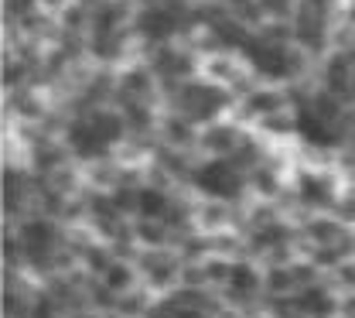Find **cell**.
<instances>
[{
	"instance_id": "cell-32",
	"label": "cell",
	"mask_w": 355,
	"mask_h": 318,
	"mask_svg": "<svg viewBox=\"0 0 355 318\" xmlns=\"http://www.w3.org/2000/svg\"><path fill=\"white\" fill-rule=\"evenodd\" d=\"M147 318H178L175 315V301H164V305H154V308H147Z\"/></svg>"
},
{
	"instance_id": "cell-42",
	"label": "cell",
	"mask_w": 355,
	"mask_h": 318,
	"mask_svg": "<svg viewBox=\"0 0 355 318\" xmlns=\"http://www.w3.org/2000/svg\"><path fill=\"white\" fill-rule=\"evenodd\" d=\"M127 3H133V0H127Z\"/></svg>"
},
{
	"instance_id": "cell-29",
	"label": "cell",
	"mask_w": 355,
	"mask_h": 318,
	"mask_svg": "<svg viewBox=\"0 0 355 318\" xmlns=\"http://www.w3.org/2000/svg\"><path fill=\"white\" fill-rule=\"evenodd\" d=\"M202 223H205V226H219V223H225V209H222V206H205Z\"/></svg>"
},
{
	"instance_id": "cell-1",
	"label": "cell",
	"mask_w": 355,
	"mask_h": 318,
	"mask_svg": "<svg viewBox=\"0 0 355 318\" xmlns=\"http://www.w3.org/2000/svg\"><path fill=\"white\" fill-rule=\"evenodd\" d=\"M164 86H168V96H171L178 113L188 117L198 127L216 124L222 113L232 106L229 90L219 86V83H209V79H184V83H164Z\"/></svg>"
},
{
	"instance_id": "cell-21",
	"label": "cell",
	"mask_w": 355,
	"mask_h": 318,
	"mask_svg": "<svg viewBox=\"0 0 355 318\" xmlns=\"http://www.w3.org/2000/svg\"><path fill=\"white\" fill-rule=\"evenodd\" d=\"M345 233V226H338V219H311L308 236L314 243H338V236Z\"/></svg>"
},
{
	"instance_id": "cell-38",
	"label": "cell",
	"mask_w": 355,
	"mask_h": 318,
	"mask_svg": "<svg viewBox=\"0 0 355 318\" xmlns=\"http://www.w3.org/2000/svg\"><path fill=\"white\" fill-rule=\"evenodd\" d=\"M349 28L355 31V0H352V7H349Z\"/></svg>"
},
{
	"instance_id": "cell-7",
	"label": "cell",
	"mask_w": 355,
	"mask_h": 318,
	"mask_svg": "<svg viewBox=\"0 0 355 318\" xmlns=\"http://www.w3.org/2000/svg\"><path fill=\"white\" fill-rule=\"evenodd\" d=\"M297 202L308 209H328L338 202V188L324 171H301L297 175Z\"/></svg>"
},
{
	"instance_id": "cell-6",
	"label": "cell",
	"mask_w": 355,
	"mask_h": 318,
	"mask_svg": "<svg viewBox=\"0 0 355 318\" xmlns=\"http://www.w3.org/2000/svg\"><path fill=\"white\" fill-rule=\"evenodd\" d=\"M58 243V226H55V219H28V223H21V250H24V257L35 264V267H44V260H48V253H51V246Z\"/></svg>"
},
{
	"instance_id": "cell-4",
	"label": "cell",
	"mask_w": 355,
	"mask_h": 318,
	"mask_svg": "<svg viewBox=\"0 0 355 318\" xmlns=\"http://www.w3.org/2000/svg\"><path fill=\"white\" fill-rule=\"evenodd\" d=\"M147 65H150V72H154L161 83H184V79H191V72H195L191 51H181V48H175L171 42L150 48V62H147Z\"/></svg>"
},
{
	"instance_id": "cell-26",
	"label": "cell",
	"mask_w": 355,
	"mask_h": 318,
	"mask_svg": "<svg viewBox=\"0 0 355 318\" xmlns=\"http://www.w3.org/2000/svg\"><path fill=\"white\" fill-rule=\"evenodd\" d=\"M314 267H338L342 264V250L335 246V243H318V250H314Z\"/></svg>"
},
{
	"instance_id": "cell-13",
	"label": "cell",
	"mask_w": 355,
	"mask_h": 318,
	"mask_svg": "<svg viewBox=\"0 0 355 318\" xmlns=\"http://www.w3.org/2000/svg\"><path fill=\"white\" fill-rule=\"evenodd\" d=\"M243 110L253 117V120H263L270 113H280L287 110V96L280 90H253L243 96Z\"/></svg>"
},
{
	"instance_id": "cell-9",
	"label": "cell",
	"mask_w": 355,
	"mask_h": 318,
	"mask_svg": "<svg viewBox=\"0 0 355 318\" xmlns=\"http://www.w3.org/2000/svg\"><path fill=\"white\" fill-rule=\"evenodd\" d=\"M157 76L150 72V65H137V69H127L120 79H116V99H150V90H154Z\"/></svg>"
},
{
	"instance_id": "cell-33",
	"label": "cell",
	"mask_w": 355,
	"mask_h": 318,
	"mask_svg": "<svg viewBox=\"0 0 355 318\" xmlns=\"http://www.w3.org/2000/svg\"><path fill=\"white\" fill-rule=\"evenodd\" d=\"M229 271H232V264H209L205 274L212 277V281H229Z\"/></svg>"
},
{
	"instance_id": "cell-3",
	"label": "cell",
	"mask_w": 355,
	"mask_h": 318,
	"mask_svg": "<svg viewBox=\"0 0 355 318\" xmlns=\"http://www.w3.org/2000/svg\"><path fill=\"white\" fill-rule=\"evenodd\" d=\"M191 185L216 199V202H232L243 195V185H246V171L232 161V158H209L202 165L191 168Z\"/></svg>"
},
{
	"instance_id": "cell-14",
	"label": "cell",
	"mask_w": 355,
	"mask_h": 318,
	"mask_svg": "<svg viewBox=\"0 0 355 318\" xmlns=\"http://www.w3.org/2000/svg\"><path fill=\"white\" fill-rule=\"evenodd\" d=\"M168 212H171L168 188H157V185H140V206H137V216H144V219H164Z\"/></svg>"
},
{
	"instance_id": "cell-27",
	"label": "cell",
	"mask_w": 355,
	"mask_h": 318,
	"mask_svg": "<svg viewBox=\"0 0 355 318\" xmlns=\"http://www.w3.org/2000/svg\"><path fill=\"white\" fill-rule=\"evenodd\" d=\"M266 287H270L273 294H284V291L294 287V274L284 271V267H273V271L266 274Z\"/></svg>"
},
{
	"instance_id": "cell-5",
	"label": "cell",
	"mask_w": 355,
	"mask_h": 318,
	"mask_svg": "<svg viewBox=\"0 0 355 318\" xmlns=\"http://www.w3.org/2000/svg\"><path fill=\"white\" fill-rule=\"evenodd\" d=\"M321 90L335 92L338 99L352 103L355 99V62L349 58V51H331L321 62Z\"/></svg>"
},
{
	"instance_id": "cell-28",
	"label": "cell",
	"mask_w": 355,
	"mask_h": 318,
	"mask_svg": "<svg viewBox=\"0 0 355 318\" xmlns=\"http://www.w3.org/2000/svg\"><path fill=\"white\" fill-rule=\"evenodd\" d=\"M83 257H86V264H89V267H92L96 274H106V271H110V264H113V260H110V253H106L103 246H89Z\"/></svg>"
},
{
	"instance_id": "cell-24",
	"label": "cell",
	"mask_w": 355,
	"mask_h": 318,
	"mask_svg": "<svg viewBox=\"0 0 355 318\" xmlns=\"http://www.w3.org/2000/svg\"><path fill=\"white\" fill-rule=\"evenodd\" d=\"M103 284H106L110 291H127L133 284V271L127 264H110V271L103 274Z\"/></svg>"
},
{
	"instance_id": "cell-15",
	"label": "cell",
	"mask_w": 355,
	"mask_h": 318,
	"mask_svg": "<svg viewBox=\"0 0 355 318\" xmlns=\"http://www.w3.org/2000/svg\"><path fill=\"white\" fill-rule=\"evenodd\" d=\"M127 51V31H110V35H89V55L96 62H116Z\"/></svg>"
},
{
	"instance_id": "cell-20",
	"label": "cell",
	"mask_w": 355,
	"mask_h": 318,
	"mask_svg": "<svg viewBox=\"0 0 355 318\" xmlns=\"http://www.w3.org/2000/svg\"><path fill=\"white\" fill-rule=\"evenodd\" d=\"M253 243L257 246H280V243H287V226L284 223H273V219H266V223H260L257 226V233H253Z\"/></svg>"
},
{
	"instance_id": "cell-39",
	"label": "cell",
	"mask_w": 355,
	"mask_h": 318,
	"mask_svg": "<svg viewBox=\"0 0 355 318\" xmlns=\"http://www.w3.org/2000/svg\"><path fill=\"white\" fill-rule=\"evenodd\" d=\"M44 7H62V3H69V0H42Z\"/></svg>"
},
{
	"instance_id": "cell-18",
	"label": "cell",
	"mask_w": 355,
	"mask_h": 318,
	"mask_svg": "<svg viewBox=\"0 0 355 318\" xmlns=\"http://www.w3.org/2000/svg\"><path fill=\"white\" fill-rule=\"evenodd\" d=\"M205 72H209V79L219 83V86H236V83L243 79V76H239V65L229 58V51H225V55H212L209 65H205Z\"/></svg>"
},
{
	"instance_id": "cell-23",
	"label": "cell",
	"mask_w": 355,
	"mask_h": 318,
	"mask_svg": "<svg viewBox=\"0 0 355 318\" xmlns=\"http://www.w3.org/2000/svg\"><path fill=\"white\" fill-rule=\"evenodd\" d=\"M147 271H150V284H154V287H168V284L178 277L175 264H171V260H157V257L147 260Z\"/></svg>"
},
{
	"instance_id": "cell-8",
	"label": "cell",
	"mask_w": 355,
	"mask_h": 318,
	"mask_svg": "<svg viewBox=\"0 0 355 318\" xmlns=\"http://www.w3.org/2000/svg\"><path fill=\"white\" fill-rule=\"evenodd\" d=\"M127 21H130V7H127V0H96V7H92V21H89V31H92V35L127 31Z\"/></svg>"
},
{
	"instance_id": "cell-16",
	"label": "cell",
	"mask_w": 355,
	"mask_h": 318,
	"mask_svg": "<svg viewBox=\"0 0 355 318\" xmlns=\"http://www.w3.org/2000/svg\"><path fill=\"white\" fill-rule=\"evenodd\" d=\"M120 110H123V117H127V127H130V134H147V131H154V110L147 106V99H123L120 103Z\"/></svg>"
},
{
	"instance_id": "cell-36",
	"label": "cell",
	"mask_w": 355,
	"mask_h": 318,
	"mask_svg": "<svg viewBox=\"0 0 355 318\" xmlns=\"http://www.w3.org/2000/svg\"><path fill=\"white\" fill-rule=\"evenodd\" d=\"M14 260H17V240L7 236V264H14Z\"/></svg>"
},
{
	"instance_id": "cell-19",
	"label": "cell",
	"mask_w": 355,
	"mask_h": 318,
	"mask_svg": "<svg viewBox=\"0 0 355 318\" xmlns=\"http://www.w3.org/2000/svg\"><path fill=\"white\" fill-rule=\"evenodd\" d=\"M133 233H137L140 243H147V246H161V243L168 240V223H164V219H144V216H140V223L133 226Z\"/></svg>"
},
{
	"instance_id": "cell-30",
	"label": "cell",
	"mask_w": 355,
	"mask_h": 318,
	"mask_svg": "<svg viewBox=\"0 0 355 318\" xmlns=\"http://www.w3.org/2000/svg\"><path fill=\"white\" fill-rule=\"evenodd\" d=\"M335 209H338V216H342V219H352V226H355V195L338 199V202H335Z\"/></svg>"
},
{
	"instance_id": "cell-12",
	"label": "cell",
	"mask_w": 355,
	"mask_h": 318,
	"mask_svg": "<svg viewBox=\"0 0 355 318\" xmlns=\"http://www.w3.org/2000/svg\"><path fill=\"white\" fill-rule=\"evenodd\" d=\"M195 127L198 124H191L188 117H181V113H171V117H164L161 120V137H164V144L168 147H175V151H184V147H191V144H198V137L195 134Z\"/></svg>"
},
{
	"instance_id": "cell-10",
	"label": "cell",
	"mask_w": 355,
	"mask_h": 318,
	"mask_svg": "<svg viewBox=\"0 0 355 318\" xmlns=\"http://www.w3.org/2000/svg\"><path fill=\"white\" fill-rule=\"evenodd\" d=\"M294 308H297L304 318H331L338 305H335V298H331L324 287L308 284V287H301V294L294 298Z\"/></svg>"
},
{
	"instance_id": "cell-11",
	"label": "cell",
	"mask_w": 355,
	"mask_h": 318,
	"mask_svg": "<svg viewBox=\"0 0 355 318\" xmlns=\"http://www.w3.org/2000/svg\"><path fill=\"white\" fill-rule=\"evenodd\" d=\"M239 131L232 127V124H209L205 131H202V137H198V144L209 151V154H216V158H229L232 151H236V144H239Z\"/></svg>"
},
{
	"instance_id": "cell-35",
	"label": "cell",
	"mask_w": 355,
	"mask_h": 318,
	"mask_svg": "<svg viewBox=\"0 0 355 318\" xmlns=\"http://www.w3.org/2000/svg\"><path fill=\"white\" fill-rule=\"evenodd\" d=\"M338 274H342V281H345L349 287H355V267H349V264H342V267H338Z\"/></svg>"
},
{
	"instance_id": "cell-37",
	"label": "cell",
	"mask_w": 355,
	"mask_h": 318,
	"mask_svg": "<svg viewBox=\"0 0 355 318\" xmlns=\"http://www.w3.org/2000/svg\"><path fill=\"white\" fill-rule=\"evenodd\" d=\"M345 312H349V318H355V298H349V301H345Z\"/></svg>"
},
{
	"instance_id": "cell-22",
	"label": "cell",
	"mask_w": 355,
	"mask_h": 318,
	"mask_svg": "<svg viewBox=\"0 0 355 318\" xmlns=\"http://www.w3.org/2000/svg\"><path fill=\"white\" fill-rule=\"evenodd\" d=\"M229 284H232V291H243V294H250V291H257V284H260V274L253 271L250 264H232V271H229Z\"/></svg>"
},
{
	"instance_id": "cell-40",
	"label": "cell",
	"mask_w": 355,
	"mask_h": 318,
	"mask_svg": "<svg viewBox=\"0 0 355 318\" xmlns=\"http://www.w3.org/2000/svg\"><path fill=\"white\" fill-rule=\"evenodd\" d=\"M349 58L355 62V38H352V45H349Z\"/></svg>"
},
{
	"instance_id": "cell-17",
	"label": "cell",
	"mask_w": 355,
	"mask_h": 318,
	"mask_svg": "<svg viewBox=\"0 0 355 318\" xmlns=\"http://www.w3.org/2000/svg\"><path fill=\"white\" fill-rule=\"evenodd\" d=\"M229 158H232V161H236V165H239V168L250 175L257 165H263V161H266V151H263V144H260L253 134H243V137H239V144H236V151H232Z\"/></svg>"
},
{
	"instance_id": "cell-2",
	"label": "cell",
	"mask_w": 355,
	"mask_h": 318,
	"mask_svg": "<svg viewBox=\"0 0 355 318\" xmlns=\"http://www.w3.org/2000/svg\"><path fill=\"white\" fill-rule=\"evenodd\" d=\"M243 58L253 69V76H260L266 83H291V79H297L304 72L308 51L304 48L280 45V42H270L263 35H253L250 45L243 48Z\"/></svg>"
},
{
	"instance_id": "cell-41",
	"label": "cell",
	"mask_w": 355,
	"mask_h": 318,
	"mask_svg": "<svg viewBox=\"0 0 355 318\" xmlns=\"http://www.w3.org/2000/svg\"><path fill=\"white\" fill-rule=\"evenodd\" d=\"M83 318H96V315H83Z\"/></svg>"
},
{
	"instance_id": "cell-34",
	"label": "cell",
	"mask_w": 355,
	"mask_h": 318,
	"mask_svg": "<svg viewBox=\"0 0 355 318\" xmlns=\"http://www.w3.org/2000/svg\"><path fill=\"white\" fill-rule=\"evenodd\" d=\"M120 308H123V315H137V312H144V298H127Z\"/></svg>"
},
{
	"instance_id": "cell-25",
	"label": "cell",
	"mask_w": 355,
	"mask_h": 318,
	"mask_svg": "<svg viewBox=\"0 0 355 318\" xmlns=\"http://www.w3.org/2000/svg\"><path fill=\"white\" fill-rule=\"evenodd\" d=\"M250 182L257 185V192H260V195H273V192H277V171H273V168H270V165H257V168H253V171H250Z\"/></svg>"
},
{
	"instance_id": "cell-31",
	"label": "cell",
	"mask_w": 355,
	"mask_h": 318,
	"mask_svg": "<svg viewBox=\"0 0 355 318\" xmlns=\"http://www.w3.org/2000/svg\"><path fill=\"white\" fill-rule=\"evenodd\" d=\"M28 318H55V301H48V298H42L31 312H28Z\"/></svg>"
}]
</instances>
